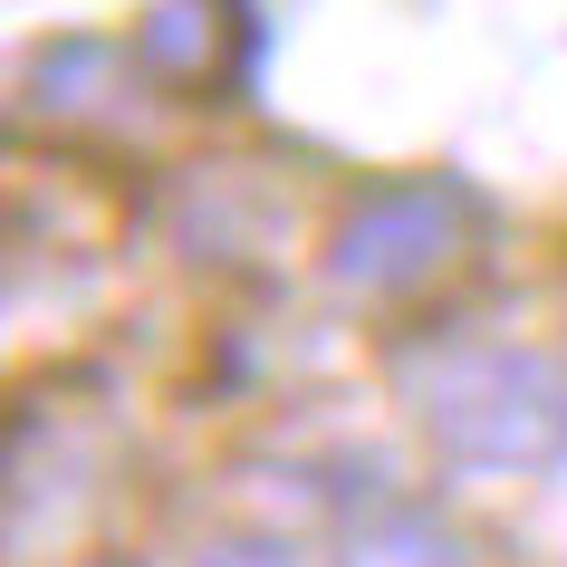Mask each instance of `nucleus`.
I'll return each instance as SVG.
<instances>
[{
    "instance_id": "1",
    "label": "nucleus",
    "mask_w": 567,
    "mask_h": 567,
    "mask_svg": "<svg viewBox=\"0 0 567 567\" xmlns=\"http://www.w3.org/2000/svg\"><path fill=\"white\" fill-rule=\"evenodd\" d=\"M423 404L443 423L452 452L472 462H558L567 452V375L538 357H472V365H433Z\"/></svg>"
},
{
    "instance_id": "2",
    "label": "nucleus",
    "mask_w": 567,
    "mask_h": 567,
    "mask_svg": "<svg viewBox=\"0 0 567 567\" xmlns=\"http://www.w3.org/2000/svg\"><path fill=\"white\" fill-rule=\"evenodd\" d=\"M443 221H452V193H443V183H433V193H375V203H357L347 221H337L328 269H337V279H357V289L423 279V269L452 250Z\"/></svg>"
}]
</instances>
